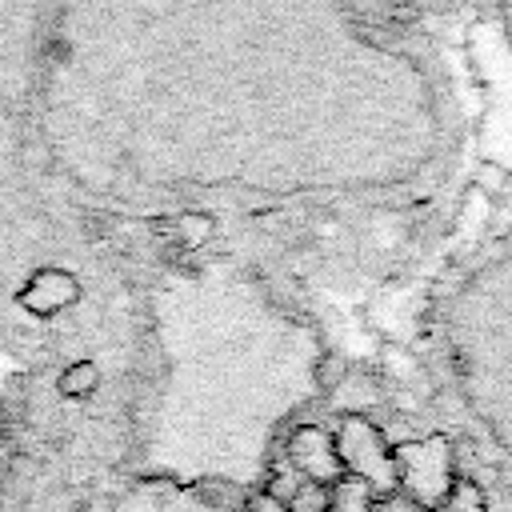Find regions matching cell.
Masks as SVG:
<instances>
[{"label": "cell", "mask_w": 512, "mask_h": 512, "mask_svg": "<svg viewBox=\"0 0 512 512\" xmlns=\"http://www.w3.org/2000/svg\"><path fill=\"white\" fill-rule=\"evenodd\" d=\"M440 512H492V504H488L484 484L460 472V480L452 484V496H448V504Z\"/></svg>", "instance_id": "cell-10"}, {"label": "cell", "mask_w": 512, "mask_h": 512, "mask_svg": "<svg viewBox=\"0 0 512 512\" xmlns=\"http://www.w3.org/2000/svg\"><path fill=\"white\" fill-rule=\"evenodd\" d=\"M332 444H336L344 476L368 484L376 500H392L400 492L392 444H388L384 428L368 412H344L336 420V428H332Z\"/></svg>", "instance_id": "cell-5"}, {"label": "cell", "mask_w": 512, "mask_h": 512, "mask_svg": "<svg viewBox=\"0 0 512 512\" xmlns=\"http://www.w3.org/2000/svg\"><path fill=\"white\" fill-rule=\"evenodd\" d=\"M116 512H212V488L144 476L132 492H124Z\"/></svg>", "instance_id": "cell-8"}, {"label": "cell", "mask_w": 512, "mask_h": 512, "mask_svg": "<svg viewBox=\"0 0 512 512\" xmlns=\"http://www.w3.org/2000/svg\"><path fill=\"white\" fill-rule=\"evenodd\" d=\"M392 456H396V476L408 504L420 512H440L452 496V484L460 480V456L452 440L440 432L416 436V440L392 444Z\"/></svg>", "instance_id": "cell-4"}, {"label": "cell", "mask_w": 512, "mask_h": 512, "mask_svg": "<svg viewBox=\"0 0 512 512\" xmlns=\"http://www.w3.org/2000/svg\"><path fill=\"white\" fill-rule=\"evenodd\" d=\"M32 100L72 188L176 212L388 196L452 124L436 64L340 4H64Z\"/></svg>", "instance_id": "cell-1"}, {"label": "cell", "mask_w": 512, "mask_h": 512, "mask_svg": "<svg viewBox=\"0 0 512 512\" xmlns=\"http://www.w3.org/2000/svg\"><path fill=\"white\" fill-rule=\"evenodd\" d=\"M440 336L480 444L512 476V240H500L452 284Z\"/></svg>", "instance_id": "cell-3"}, {"label": "cell", "mask_w": 512, "mask_h": 512, "mask_svg": "<svg viewBox=\"0 0 512 512\" xmlns=\"http://www.w3.org/2000/svg\"><path fill=\"white\" fill-rule=\"evenodd\" d=\"M160 388L140 428V468L192 488H252L280 428L320 396V340L268 284L208 264L152 296Z\"/></svg>", "instance_id": "cell-2"}, {"label": "cell", "mask_w": 512, "mask_h": 512, "mask_svg": "<svg viewBox=\"0 0 512 512\" xmlns=\"http://www.w3.org/2000/svg\"><path fill=\"white\" fill-rule=\"evenodd\" d=\"M284 460L304 480V488L328 492L336 480H344V468H340V456L332 444V428H324V424H312V420L296 424L284 440Z\"/></svg>", "instance_id": "cell-7"}, {"label": "cell", "mask_w": 512, "mask_h": 512, "mask_svg": "<svg viewBox=\"0 0 512 512\" xmlns=\"http://www.w3.org/2000/svg\"><path fill=\"white\" fill-rule=\"evenodd\" d=\"M244 512H288V504L276 500V496H268L264 488H256V492L244 496Z\"/></svg>", "instance_id": "cell-11"}, {"label": "cell", "mask_w": 512, "mask_h": 512, "mask_svg": "<svg viewBox=\"0 0 512 512\" xmlns=\"http://www.w3.org/2000/svg\"><path fill=\"white\" fill-rule=\"evenodd\" d=\"M376 508H380V500L372 496V488L360 484V480H352V476L336 480L324 492V512H376Z\"/></svg>", "instance_id": "cell-9"}, {"label": "cell", "mask_w": 512, "mask_h": 512, "mask_svg": "<svg viewBox=\"0 0 512 512\" xmlns=\"http://www.w3.org/2000/svg\"><path fill=\"white\" fill-rule=\"evenodd\" d=\"M0 464H4V432H0Z\"/></svg>", "instance_id": "cell-14"}, {"label": "cell", "mask_w": 512, "mask_h": 512, "mask_svg": "<svg viewBox=\"0 0 512 512\" xmlns=\"http://www.w3.org/2000/svg\"><path fill=\"white\" fill-rule=\"evenodd\" d=\"M500 20H504V32H508V40H512V4L500 8Z\"/></svg>", "instance_id": "cell-13"}, {"label": "cell", "mask_w": 512, "mask_h": 512, "mask_svg": "<svg viewBox=\"0 0 512 512\" xmlns=\"http://www.w3.org/2000/svg\"><path fill=\"white\" fill-rule=\"evenodd\" d=\"M288 512H324V492H316V488H300V492L292 496Z\"/></svg>", "instance_id": "cell-12"}, {"label": "cell", "mask_w": 512, "mask_h": 512, "mask_svg": "<svg viewBox=\"0 0 512 512\" xmlns=\"http://www.w3.org/2000/svg\"><path fill=\"white\" fill-rule=\"evenodd\" d=\"M52 8L44 4H0V92H28L36 84L40 52L48 40Z\"/></svg>", "instance_id": "cell-6"}]
</instances>
